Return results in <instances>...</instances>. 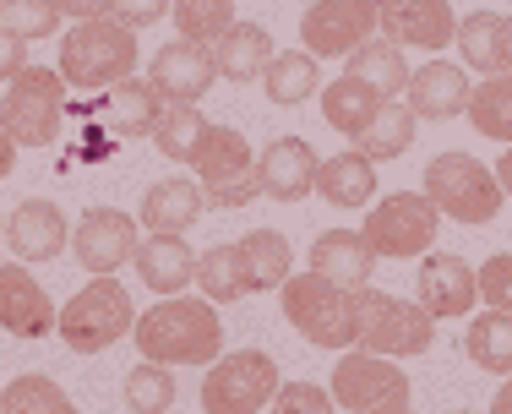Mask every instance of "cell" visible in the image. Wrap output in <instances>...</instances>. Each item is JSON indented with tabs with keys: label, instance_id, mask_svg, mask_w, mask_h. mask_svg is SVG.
<instances>
[{
	"label": "cell",
	"instance_id": "1",
	"mask_svg": "<svg viewBox=\"0 0 512 414\" xmlns=\"http://www.w3.org/2000/svg\"><path fill=\"white\" fill-rule=\"evenodd\" d=\"M137 349L142 360L153 365H207L218 360V349H224V322L213 316L207 300H158L153 311L137 316Z\"/></svg>",
	"mask_w": 512,
	"mask_h": 414
},
{
	"label": "cell",
	"instance_id": "2",
	"mask_svg": "<svg viewBox=\"0 0 512 414\" xmlns=\"http://www.w3.org/2000/svg\"><path fill=\"white\" fill-rule=\"evenodd\" d=\"M137 71V33H126L115 17L104 22H77L60 39V82L66 88H109L131 82Z\"/></svg>",
	"mask_w": 512,
	"mask_h": 414
},
{
	"label": "cell",
	"instance_id": "3",
	"mask_svg": "<svg viewBox=\"0 0 512 414\" xmlns=\"http://www.w3.org/2000/svg\"><path fill=\"white\" fill-rule=\"evenodd\" d=\"M436 344V316L414 300L382 295V289H355V349L382 360H409Z\"/></svg>",
	"mask_w": 512,
	"mask_h": 414
},
{
	"label": "cell",
	"instance_id": "4",
	"mask_svg": "<svg viewBox=\"0 0 512 414\" xmlns=\"http://www.w3.org/2000/svg\"><path fill=\"white\" fill-rule=\"evenodd\" d=\"M284 316L306 344L316 349H338L349 355L355 349V289H338L316 273H289V284L278 289Z\"/></svg>",
	"mask_w": 512,
	"mask_h": 414
},
{
	"label": "cell",
	"instance_id": "5",
	"mask_svg": "<svg viewBox=\"0 0 512 414\" xmlns=\"http://www.w3.org/2000/svg\"><path fill=\"white\" fill-rule=\"evenodd\" d=\"M425 197L436 213L458 218V224H491L507 202L496 186V169H485L474 153H436L425 164Z\"/></svg>",
	"mask_w": 512,
	"mask_h": 414
},
{
	"label": "cell",
	"instance_id": "6",
	"mask_svg": "<svg viewBox=\"0 0 512 414\" xmlns=\"http://www.w3.org/2000/svg\"><path fill=\"white\" fill-rule=\"evenodd\" d=\"M55 327H60L71 355H104L109 344H120L137 327V311H131V295L120 278H93L88 289H77L66 300Z\"/></svg>",
	"mask_w": 512,
	"mask_h": 414
},
{
	"label": "cell",
	"instance_id": "7",
	"mask_svg": "<svg viewBox=\"0 0 512 414\" xmlns=\"http://www.w3.org/2000/svg\"><path fill=\"white\" fill-rule=\"evenodd\" d=\"M66 115V82L50 66H28L0 99V131L17 148H50Z\"/></svg>",
	"mask_w": 512,
	"mask_h": 414
},
{
	"label": "cell",
	"instance_id": "8",
	"mask_svg": "<svg viewBox=\"0 0 512 414\" xmlns=\"http://www.w3.org/2000/svg\"><path fill=\"white\" fill-rule=\"evenodd\" d=\"M436 224H442V213L431 207L425 191H393L387 202H376L371 213H365L360 235L365 246L376 251V262H409V257H425L436 240Z\"/></svg>",
	"mask_w": 512,
	"mask_h": 414
},
{
	"label": "cell",
	"instance_id": "9",
	"mask_svg": "<svg viewBox=\"0 0 512 414\" xmlns=\"http://www.w3.org/2000/svg\"><path fill=\"white\" fill-rule=\"evenodd\" d=\"M278 360L267 349H235L218 355L213 371L202 376V409L207 414H256L278 398Z\"/></svg>",
	"mask_w": 512,
	"mask_h": 414
},
{
	"label": "cell",
	"instance_id": "10",
	"mask_svg": "<svg viewBox=\"0 0 512 414\" xmlns=\"http://www.w3.org/2000/svg\"><path fill=\"white\" fill-rule=\"evenodd\" d=\"M333 404H344L349 414H409V376L393 360L349 349L333 365Z\"/></svg>",
	"mask_w": 512,
	"mask_h": 414
},
{
	"label": "cell",
	"instance_id": "11",
	"mask_svg": "<svg viewBox=\"0 0 512 414\" xmlns=\"http://www.w3.org/2000/svg\"><path fill=\"white\" fill-rule=\"evenodd\" d=\"M197 186L213 207H246L256 197V153L235 126H213L197 153Z\"/></svg>",
	"mask_w": 512,
	"mask_h": 414
},
{
	"label": "cell",
	"instance_id": "12",
	"mask_svg": "<svg viewBox=\"0 0 512 414\" xmlns=\"http://www.w3.org/2000/svg\"><path fill=\"white\" fill-rule=\"evenodd\" d=\"M376 39V6L371 0H316L300 11V44L311 60L322 55H355Z\"/></svg>",
	"mask_w": 512,
	"mask_h": 414
},
{
	"label": "cell",
	"instance_id": "13",
	"mask_svg": "<svg viewBox=\"0 0 512 414\" xmlns=\"http://www.w3.org/2000/svg\"><path fill=\"white\" fill-rule=\"evenodd\" d=\"M137 246H142V229L120 207H88L82 224L71 229V251L93 278H115L126 262H137Z\"/></svg>",
	"mask_w": 512,
	"mask_h": 414
},
{
	"label": "cell",
	"instance_id": "14",
	"mask_svg": "<svg viewBox=\"0 0 512 414\" xmlns=\"http://www.w3.org/2000/svg\"><path fill=\"white\" fill-rule=\"evenodd\" d=\"M376 33L398 50H447L458 39V11L447 0H393L376 6Z\"/></svg>",
	"mask_w": 512,
	"mask_h": 414
},
{
	"label": "cell",
	"instance_id": "15",
	"mask_svg": "<svg viewBox=\"0 0 512 414\" xmlns=\"http://www.w3.org/2000/svg\"><path fill=\"white\" fill-rule=\"evenodd\" d=\"M60 322L50 289L17 262H0V327L11 338H50Z\"/></svg>",
	"mask_w": 512,
	"mask_h": 414
},
{
	"label": "cell",
	"instance_id": "16",
	"mask_svg": "<svg viewBox=\"0 0 512 414\" xmlns=\"http://www.w3.org/2000/svg\"><path fill=\"white\" fill-rule=\"evenodd\" d=\"M316 169L322 158L311 153L306 137H273L256 158V191L273 202H306L316 191Z\"/></svg>",
	"mask_w": 512,
	"mask_h": 414
},
{
	"label": "cell",
	"instance_id": "17",
	"mask_svg": "<svg viewBox=\"0 0 512 414\" xmlns=\"http://www.w3.org/2000/svg\"><path fill=\"white\" fill-rule=\"evenodd\" d=\"M414 306L431 311V316H469L474 311V295H480V273H474L463 257L453 251H431L414 273Z\"/></svg>",
	"mask_w": 512,
	"mask_h": 414
},
{
	"label": "cell",
	"instance_id": "18",
	"mask_svg": "<svg viewBox=\"0 0 512 414\" xmlns=\"http://www.w3.org/2000/svg\"><path fill=\"white\" fill-rule=\"evenodd\" d=\"M6 246L22 262H50L71 246V224L50 197H28L11 207V218H6Z\"/></svg>",
	"mask_w": 512,
	"mask_h": 414
},
{
	"label": "cell",
	"instance_id": "19",
	"mask_svg": "<svg viewBox=\"0 0 512 414\" xmlns=\"http://www.w3.org/2000/svg\"><path fill=\"white\" fill-rule=\"evenodd\" d=\"M404 109L414 120H453V115H469V71L453 66V60H431V66L409 71V88H404Z\"/></svg>",
	"mask_w": 512,
	"mask_h": 414
},
{
	"label": "cell",
	"instance_id": "20",
	"mask_svg": "<svg viewBox=\"0 0 512 414\" xmlns=\"http://www.w3.org/2000/svg\"><path fill=\"white\" fill-rule=\"evenodd\" d=\"M213 55L207 50H197V44H164V50L153 55V66H148V82H153V93L164 104H197L207 88H213Z\"/></svg>",
	"mask_w": 512,
	"mask_h": 414
},
{
	"label": "cell",
	"instance_id": "21",
	"mask_svg": "<svg viewBox=\"0 0 512 414\" xmlns=\"http://www.w3.org/2000/svg\"><path fill=\"white\" fill-rule=\"evenodd\" d=\"M311 273L338 284V289H365L376 273V251L365 246L360 229H327L311 246Z\"/></svg>",
	"mask_w": 512,
	"mask_h": 414
},
{
	"label": "cell",
	"instance_id": "22",
	"mask_svg": "<svg viewBox=\"0 0 512 414\" xmlns=\"http://www.w3.org/2000/svg\"><path fill=\"white\" fill-rule=\"evenodd\" d=\"M137 273L158 300H175L186 284H197V251L186 246V235H148L137 246Z\"/></svg>",
	"mask_w": 512,
	"mask_h": 414
},
{
	"label": "cell",
	"instance_id": "23",
	"mask_svg": "<svg viewBox=\"0 0 512 414\" xmlns=\"http://www.w3.org/2000/svg\"><path fill=\"white\" fill-rule=\"evenodd\" d=\"M202 186L186 175H169V180H153L148 197H142V229L153 235H186L191 224L202 218Z\"/></svg>",
	"mask_w": 512,
	"mask_h": 414
},
{
	"label": "cell",
	"instance_id": "24",
	"mask_svg": "<svg viewBox=\"0 0 512 414\" xmlns=\"http://www.w3.org/2000/svg\"><path fill=\"white\" fill-rule=\"evenodd\" d=\"M273 33L262 22H235L224 39L213 44V71L224 82H256L267 66H273Z\"/></svg>",
	"mask_w": 512,
	"mask_h": 414
},
{
	"label": "cell",
	"instance_id": "25",
	"mask_svg": "<svg viewBox=\"0 0 512 414\" xmlns=\"http://www.w3.org/2000/svg\"><path fill=\"white\" fill-rule=\"evenodd\" d=\"M344 77L365 82V88H371V93H376V99H382V104H393L398 93L409 88V60H404V50H398V44H387L382 33H376L371 44H360V50L349 55Z\"/></svg>",
	"mask_w": 512,
	"mask_h": 414
},
{
	"label": "cell",
	"instance_id": "26",
	"mask_svg": "<svg viewBox=\"0 0 512 414\" xmlns=\"http://www.w3.org/2000/svg\"><path fill=\"white\" fill-rule=\"evenodd\" d=\"M240 251V267H246V284L262 295V289H284L289 273H295V251L278 229H251V235L235 240Z\"/></svg>",
	"mask_w": 512,
	"mask_h": 414
},
{
	"label": "cell",
	"instance_id": "27",
	"mask_svg": "<svg viewBox=\"0 0 512 414\" xmlns=\"http://www.w3.org/2000/svg\"><path fill=\"white\" fill-rule=\"evenodd\" d=\"M316 197L333 202V207H365L376 197V164L360 158L355 148L338 153V158H322V169H316Z\"/></svg>",
	"mask_w": 512,
	"mask_h": 414
},
{
	"label": "cell",
	"instance_id": "28",
	"mask_svg": "<svg viewBox=\"0 0 512 414\" xmlns=\"http://www.w3.org/2000/svg\"><path fill=\"white\" fill-rule=\"evenodd\" d=\"M207 137H213V120L202 115L197 104H169L164 115H158V126H153V148L164 153V158H175V164H197V153L207 148Z\"/></svg>",
	"mask_w": 512,
	"mask_h": 414
},
{
	"label": "cell",
	"instance_id": "29",
	"mask_svg": "<svg viewBox=\"0 0 512 414\" xmlns=\"http://www.w3.org/2000/svg\"><path fill=\"white\" fill-rule=\"evenodd\" d=\"M382 109H387V104L376 99L365 82H355V77H338V82H327V88H322V115H327V126L344 131V137H355V142H360V131L371 126Z\"/></svg>",
	"mask_w": 512,
	"mask_h": 414
},
{
	"label": "cell",
	"instance_id": "30",
	"mask_svg": "<svg viewBox=\"0 0 512 414\" xmlns=\"http://www.w3.org/2000/svg\"><path fill=\"white\" fill-rule=\"evenodd\" d=\"M463 355L491 376H512V316L507 311L474 316L469 333H463Z\"/></svg>",
	"mask_w": 512,
	"mask_h": 414
},
{
	"label": "cell",
	"instance_id": "31",
	"mask_svg": "<svg viewBox=\"0 0 512 414\" xmlns=\"http://www.w3.org/2000/svg\"><path fill=\"white\" fill-rule=\"evenodd\" d=\"M197 284H202L207 306H235V300L251 295L246 267H240V251L235 246H207V251H197Z\"/></svg>",
	"mask_w": 512,
	"mask_h": 414
},
{
	"label": "cell",
	"instance_id": "32",
	"mask_svg": "<svg viewBox=\"0 0 512 414\" xmlns=\"http://www.w3.org/2000/svg\"><path fill=\"white\" fill-rule=\"evenodd\" d=\"M164 109L169 104L153 93V82L131 77V82H120V88L109 93V126H115L120 137H153V126H158Z\"/></svg>",
	"mask_w": 512,
	"mask_h": 414
},
{
	"label": "cell",
	"instance_id": "33",
	"mask_svg": "<svg viewBox=\"0 0 512 414\" xmlns=\"http://www.w3.org/2000/svg\"><path fill=\"white\" fill-rule=\"evenodd\" d=\"M262 88L278 109H295L322 88V71H316V60L306 50H289V55H273V66L262 71Z\"/></svg>",
	"mask_w": 512,
	"mask_h": 414
},
{
	"label": "cell",
	"instance_id": "34",
	"mask_svg": "<svg viewBox=\"0 0 512 414\" xmlns=\"http://www.w3.org/2000/svg\"><path fill=\"white\" fill-rule=\"evenodd\" d=\"M169 17H175L180 44H197L207 55H213V44L235 28V6H229V0H180V6H169Z\"/></svg>",
	"mask_w": 512,
	"mask_h": 414
},
{
	"label": "cell",
	"instance_id": "35",
	"mask_svg": "<svg viewBox=\"0 0 512 414\" xmlns=\"http://www.w3.org/2000/svg\"><path fill=\"white\" fill-rule=\"evenodd\" d=\"M458 55L485 77H502V11H469L458 17Z\"/></svg>",
	"mask_w": 512,
	"mask_h": 414
},
{
	"label": "cell",
	"instance_id": "36",
	"mask_svg": "<svg viewBox=\"0 0 512 414\" xmlns=\"http://www.w3.org/2000/svg\"><path fill=\"white\" fill-rule=\"evenodd\" d=\"M175 398H180V387H175V371H169V365L142 360L126 371V414H169Z\"/></svg>",
	"mask_w": 512,
	"mask_h": 414
},
{
	"label": "cell",
	"instance_id": "37",
	"mask_svg": "<svg viewBox=\"0 0 512 414\" xmlns=\"http://www.w3.org/2000/svg\"><path fill=\"white\" fill-rule=\"evenodd\" d=\"M469 120H474L480 137L512 148V77H485L469 99Z\"/></svg>",
	"mask_w": 512,
	"mask_h": 414
},
{
	"label": "cell",
	"instance_id": "38",
	"mask_svg": "<svg viewBox=\"0 0 512 414\" xmlns=\"http://www.w3.org/2000/svg\"><path fill=\"white\" fill-rule=\"evenodd\" d=\"M409 142H414V115H409L404 104H387L382 115L360 131V148L355 153L371 158V164H382V158H404Z\"/></svg>",
	"mask_w": 512,
	"mask_h": 414
},
{
	"label": "cell",
	"instance_id": "39",
	"mask_svg": "<svg viewBox=\"0 0 512 414\" xmlns=\"http://www.w3.org/2000/svg\"><path fill=\"white\" fill-rule=\"evenodd\" d=\"M0 414H77V404L55 376H17V382H6Z\"/></svg>",
	"mask_w": 512,
	"mask_h": 414
},
{
	"label": "cell",
	"instance_id": "40",
	"mask_svg": "<svg viewBox=\"0 0 512 414\" xmlns=\"http://www.w3.org/2000/svg\"><path fill=\"white\" fill-rule=\"evenodd\" d=\"M0 28L17 33L22 44L28 39H50V33L60 28V11L55 0H28V6H0Z\"/></svg>",
	"mask_w": 512,
	"mask_h": 414
},
{
	"label": "cell",
	"instance_id": "41",
	"mask_svg": "<svg viewBox=\"0 0 512 414\" xmlns=\"http://www.w3.org/2000/svg\"><path fill=\"white\" fill-rule=\"evenodd\" d=\"M273 414H333V393L316 382H284L273 398Z\"/></svg>",
	"mask_w": 512,
	"mask_h": 414
},
{
	"label": "cell",
	"instance_id": "42",
	"mask_svg": "<svg viewBox=\"0 0 512 414\" xmlns=\"http://www.w3.org/2000/svg\"><path fill=\"white\" fill-rule=\"evenodd\" d=\"M480 300L491 311L512 316V251H496V257L480 267Z\"/></svg>",
	"mask_w": 512,
	"mask_h": 414
},
{
	"label": "cell",
	"instance_id": "43",
	"mask_svg": "<svg viewBox=\"0 0 512 414\" xmlns=\"http://www.w3.org/2000/svg\"><path fill=\"white\" fill-rule=\"evenodd\" d=\"M28 66H33V60H28V44H22L17 33H6V28H0V82L11 88V82H17Z\"/></svg>",
	"mask_w": 512,
	"mask_h": 414
},
{
	"label": "cell",
	"instance_id": "44",
	"mask_svg": "<svg viewBox=\"0 0 512 414\" xmlns=\"http://www.w3.org/2000/svg\"><path fill=\"white\" fill-rule=\"evenodd\" d=\"M164 11H169L164 0H131V6L120 0V6H115V22H120L126 33H137V28H153V22L164 17Z\"/></svg>",
	"mask_w": 512,
	"mask_h": 414
},
{
	"label": "cell",
	"instance_id": "45",
	"mask_svg": "<svg viewBox=\"0 0 512 414\" xmlns=\"http://www.w3.org/2000/svg\"><path fill=\"white\" fill-rule=\"evenodd\" d=\"M11 164H17V142H11L6 131H0V180L11 175Z\"/></svg>",
	"mask_w": 512,
	"mask_h": 414
},
{
	"label": "cell",
	"instance_id": "46",
	"mask_svg": "<svg viewBox=\"0 0 512 414\" xmlns=\"http://www.w3.org/2000/svg\"><path fill=\"white\" fill-rule=\"evenodd\" d=\"M502 77H512V17H502Z\"/></svg>",
	"mask_w": 512,
	"mask_h": 414
},
{
	"label": "cell",
	"instance_id": "47",
	"mask_svg": "<svg viewBox=\"0 0 512 414\" xmlns=\"http://www.w3.org/2000/svg\"><path fill=\"white\" fill-rule=\"evenodd\" d=\"M496 186H502V197H512V148L502 153V164H496Z\"/></svg>",
	"mask_w": 512,
	"mask_h": 414
},
{
	"label": "cell",
	"instance_id": "48",
	"mask_svg": "<svg viewBox=\"0 0 512 414\" xmlns=\"http://www.w3.org/2000/svg\"><path fill=\"white\" fill-rule=\"evenodd\" d=\"M491 414H512V376H507V382H502V393L491 398Z\"/></svg>",
	"mask_w": 512,
	"mask_h": 414
},
{
	"label": "cell",
	"instance_id": "49",
	"mask_svg": "<svg viewBox=\"0 0 512 414\" xmlns=\"http://www.w3.org/2000/svg\"><path fill=\"white\" fill-rule=\"evenodd\" d=\"M0 240H6V218H0Z\"/></svg>",
	"mask_w": 512,
	"mask_h": 414
},
{
	"label": "cell",
	"instance_id": "50",
	"mask_svg": "<svg viewBox=\"0 0 512 414\" xmlns=\"http://www.w3.org/2000/svg\"><path fill=\"white\" fill-rule=\"evenodd\" d=\"M453 414H474V409H453Z\"/></svg>",
	"mask_w": 512,
	"mask_h": 414
},
{
	"label": "cell",
	"instance_id": "51",
	"mask_svg": "<svg viewBox=\"0 0 512 414\" xmlns=\"http://www.w3.org/2000/svg\"><path fill=\"white\" fill-rule=\"evenodd\" d=\"M0 398H6V387H0Z\"/></svg>",
	"mask_w": 512,
	"mask_h": 414
}]
</instances>
